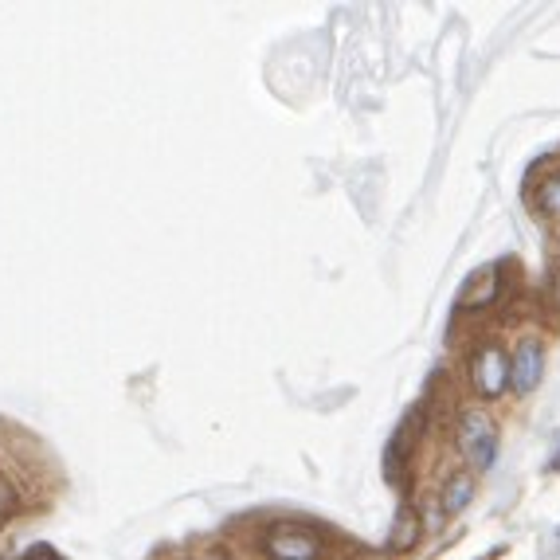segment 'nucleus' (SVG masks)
Segmentation results:
<instances>
[{
  "instance_id": "obj_9",
  "label": "nucleus",
  "mask_w": 560,
  "mask_h": 560,
  "mask_svg": "<svg viewBox=\"0 0 560 560\" xmlns=\"http://www.w3.org/2000/svg\"><path fill=\"white\" fill-rule=\"evenodd\" d=\"M12 509H16V486L0 474V521L12 517Z\"/></svg>"
},
{
  "instance_id": "obj_8",
  "label": "nucleus",
  "mask_w": 560,
  "mask_h": 560,
  "mask_svg": "<svg viewBox=\"0 0 560 560\" xmlns=\"http://www.w3.org/2000/svg\"><path fill=\"white\" fill-rule=\"evenodd\" d=\"M498 286H502V275H498V271H486V282L479 286V290H470L467 306H490L498 298Z\"/></svg>"
},
{
  "instance_id": "obj_12",
  "label": "nucleus",
  "mask_w": 560,
  "mask_h": 560,
  "mask_svg": "<svg viewBox=\"0 0 560 560\" xmlns=\"http://www.w3.org/2000/svg\"><path fill=\"white\" fill-rule=\"evenodd\" d=\"M556 247H560V235H556Z\"/></svg>"
},
{
  "instance_id": "obj_10",
  "label": "nucleus",
  "mask_w": 560,
  "mask_h": 560,
  "mask_svg": "<svg viewBox=\"0 0 560 560\" xmlns=\"http://www.w3.org/2000/svg\"><path fill=\"white\" fill-rule=\"evenodd\" d=\"M553 298H556V306H560V275L553 279Z\"/></svg>"
},
{
  "instance_id": "obj_7",
  "label": "nucleus",
  "mask_w": 560,
  "mask_h": 560,
  "mask_svg": "<svg viewBox=\"0 0 560 560\" xmlns=\"http://www.w3.org/2000/svg\"><path fill=\"white\" fill-rule=\"evenodd\" d=\"M537 212L549 220H560V173H549L537 185Z\"/></svg>"
},
{
  "instance_id": "obj_5",
  "label": "nucleus",
  "mask_w": 560,
  "mask_h": 560,
  "mask_svg": "<svg viewBox=\"0 0 560 560\" xmlns=\"http://www.w3.org/2000/svg\"><path fill=\"white\" fill-rule=\"evenodd\" d=\"M415 541H420V514L412 506H400L388 533V553H412Z\"/></svg>"
},
{
  "instance_id": "obj_11",
  "label": "nucleus",
  "mask_w": 560,
  "mask_h": 560,
  "mask_svg": "<svg viewBox=\"0 0 560 560\" xmlns=\"http://www.w3.org/2000/svg\"><path fill=\"white\" fill-rule=\"evenodd\" d=\"M356 560H384V556H380V553H365V556H356Z\"/></svg>"
},
{
  "instance_id": "obj_2",
  "label": "nucleus",
  "mask_w": 560,
  "mask_h": 560,
  "mask_svg": "<svg viewBox=\"0 0 560 560\" xmlns=\"http://www.w3.org/2000/svg\"><path fill=\"white\" fill-rule=\"evenodd\" d=\"M470 376H474L479 396L498 400L506 392V384H509V356H506V349H498V345L479 349V356H474V365H470Z\"/></svg>"
},
{
  "instance_id": "obj_3",
  "label": "nucleus",
  "mask_w": 560,
  "mask_h": 560,
  "mask_svg": "<svg viewBox=\"0 0 560 560\" xmlns=\"http://www.w3.org/2000/svg\"><path fill=\"white\" fill-rule=\"evenodd\" d=\"M541 376H545V349H541V341L526 337L517 345V353L509 356V388L517 396H529L541 384Z\"/></svg>"
},
{
  "instance_id": "obj_1",
  "label": "nucleus",
  "mask_w": 560,
  "mask_h": 560,
  "mask_svg": "<svg viewBox=\"0 0 560 560\" xmlns=\"http://www.w3.org/2000/svg\"><path fill=\"white\" fill-rule=\"evenodd\" d=\"M459 455L470 462L474 470H490L498 459V423L490 412L482 408H467L459 415Z\"/></svg>"
},
{
  "instance_id": "obj_4",
  "label": "nucleus",
  "mask_w": 560,
  "mask_h": 560,
  "mask_svg": "<svg viewBox=\"0 0 560 560\" xmlns=\"http://www.w3.org/2000/svg\"><path fill=\"white\" fill-rule=\"evenodd\" d=\"M267 553L275 560H318L321 556V541L309 529H294V526H279L267 537Z\"/></svg>"
},
{
  "instance_id": "obj_6",
  "label": "nucleus",
  "mask_w": 560,
  "mask_h": 560,
  "mask_svg": "<svg viewBox=\"0 0 560 560\" xmlns=\"http://www.w3.org/2000/svg\"><path fill=\"white\" fill-rule=\"evenodd\" d=\"M470 502H474V479H470V474H459V479H451L443 498H439L443 514H462Z\"/></svg>"
}]
</instances>
